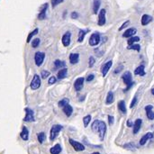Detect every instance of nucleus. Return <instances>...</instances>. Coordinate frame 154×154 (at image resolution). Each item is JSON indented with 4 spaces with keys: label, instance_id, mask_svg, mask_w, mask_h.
<instances>
[{
    "label": "nucleus",
    "instance_id": "1",
    "mask_svg": "<svg viewBox=\"0 0 154 154\" xmlns=\"http://www.w3.org/2000/svg\"><path fill=\"white\" fill-rule=\"evenodd\" d=\"M122 79L124 82V84L127 86V88L124 89V91H127L128 89H130L132 88V86L134 85V82H133V79H132V74L131 72L129 71H126L123 74L122 76Z\"/></svg>",
    "mask_w": 154,
    "mask_h": 154
},
{
    "label": "nucleus",
    "instance_id": "2",
    "mask_svg": "<svg viewBox=\"0 0 154 154\" xmlns=\"http://www.w3.org/2000/svg\"><path fill=\"white\" fill-rule=\"evenodd\" d=\"M61 129H62V126L60 125V124H56V125L53 126V128H51V130H50V141H53V140L56 139V137L59 135Z\"/></svg>",
    "mask_w": 154,
    "mask_h": 154
},
{
    "label": "nucleus",
    "instance_id": "3",
    "mask_svg": "<svg viewBox=\"0 0 154 154\" xmlns=\"http://www.w3.org/2000/svg\"><path fill=\"white\" fill-rule=\"evenodd\" d=\"M98 134H99V138L101 141L104 140L105 138V135H106V133H107V125L106 123L103 122V121H100L99 122V126H98V131H97Z\"/></svg>",
    "mask_w": 154,
    "mask_h": 154
},
{
    "label": "nucleus",
    "instance_id": "4",
    "mask_svg": "<svg viewBox=\"0 0 154 154\" xmlns=\"http://www.w3.org/2000/svg\"><path fill=\"white\" fill-rule=\"evenodd\" d=\"M44 58H45V53H42V51H37L35 53V56H34V61H35V64L39 67L42 64L43 61H44Z\"/></svg>",
    "mask_w": 154,
    "mask_h": 154
},
{
    "label": "nucleus",
    "instance_id": "5",
    "mask_svg": "<svg viewBox=\"0 0 154 154\" xmlns=\"http://www.w3.org/2000/svg\"><path fill=\"white\" fill-rule=\"evenodd\" d=\"M31 88L35 90V89H38L40 87H41V78L38 76V75H34V79L31 82V85H30Z\"/></svg>",
    "mask_w": 154,
    "mask_h": 154
},
{
    "label": "nucleus",
    "instance_id": "6",
    "mask_svg": "<svg viewBox=\"0 0 154 154\" xmlns=\"http://www.w3.org/2000/svg\"><path fill=\"white\" fill-rule=\"evenodd\" d=\"M69 143L72 145V147L74 148V150L76 151H82V150H85V146L83 144H81L80 142H76L72 139H69Z\"/></svg>",
    "mask_w": 154,
    "mask_h": 154
},
{
    "label": "nucleus",
    "instance_id": "7",
    "mask_svg": "<svg viewBox=\"0 0 154 154\" xmlns=\"http://www.w3.org/2000/svg\"><path fill=\"white\" fill-rule=\"evenodd\" d=\"M99 42H100V35L97 33L93 34L89 38V45L90 46H96L99 43Z\"/></svg>",
    "mask_w": 154,
    "mask_h": 154
},
{
    "label": "nucleus",
    "instance_id": "8",
    "mask_svg": "<svg viewBox=\"0 0 154 154\" xmlns=\"http://www.w3.org/2000/svg\"><path fill=\"white\" fill-rule=\"evenodd\" d=\"M98 25L103 26L106 23V9H101L98 15Z\"/></svg>",
    "mask_w": 154,
    "mask_h": 154
},
{
    "label": "nucleus",
    "instance_id": "9",
    "mask_svg": "<svg viewBox=\"0 0 154 154\" xmlns=\"http://www.w3.org/2000/svg\"><path fill=\"white\" fill-rule=\"evenodd\" d=\"M25 112H26V115H25L23 121L24 122H34V111L30 108H25Z\"/></svg>",
    "mask_w": 154,
    "mask_h": 154
},
{
    "label": "nucleus",
    "instance_id": "10",
    "mask_svg": "<svg viewBox=\"0 0 154 154\" xmlns=\"http://www.w3.org/2000/svg\"><path fill=\"white\" fill-rule=\"evenodd\" d=\"M84 81L85 79L84 78H79L77 79L74 82V88L77 91H80L83 88V85H84Z\"/></svg>",
    "mask_w": 154,
    "mask_h": 154
},
{
    "label": "nucleus",
    "instance_id": "11",
    "mask_svg": "<svg viewBox=\"0 0 154 154\" xmlns=\"http://www.w3.org/2000/svg\"><path fill=\"white\" fill-rule=\"evenodd\" d=\"M70 40H71V34L69 32H67L65 33V34H63L62 36V44L65 46V47H68L69 44H70Z\"/></svg>",
    "mask_w": 154,
    "mask_h": 154
},
{
    "label": "nucleus",
    "instance_id": "12",
    "mask_svg": "<svg viewBox=\"0 0 154 154\" xmlns=\"http://www.w3.org/2000/svg\"><path fill=\"white\" fill-rule=\"evenodd\" d=\"M48 9V4H44L42 8H41V12L38 15V19L39 20H43L46 18V11Z\"/></svg>",
    "mask_w": 154,
    "mask_h": 154
},
{
    "label": "nucleus",
    "instance_id": "13",
    "mask_svg": "<svg viewBox=\"0 0 154 154\" xmlns=\"http://www.w3.org/2000/svg\"><path fill=\"white\" fill-rule=\"evenodd\" d=\"M153 109V107L149 105V106H146L145 107V111H146V115H147V117L148 119L150 120H153L154 119V112L152 111Z\"/></svg>",
    "mask_w": 154,
    "mask_h": 154
},
{
    "label": "nucleus",
    "instance_id": "14",
    "mask_svg": "<svg viewBox=\"0 0 154 154\" xmlns=\"http://www.w3.org/2000/svg\"><path fill=\"white\" fill-rule=\"evenodd\" d=\"M136 29L135 28H129V29H127L124 33H123V36L124 37V38H130V37H133L135 34H136Z\"/></svg>",
    "mask_w": 154,
    "mask_h": 154
},
{
    "label": "nucleus",
    "instance_id": "15",
    "mask_svg": "<svg viewBox=\"0 0 154 154\" xmlns=\"http://www.w3.org/2000/svg\"><path fill=\"white\" fill-rule=\"evenodd\" d=\"M112 64H113V61H107L104 66L102 67V73H103V76H106L107 74V72L109 71V69H110V68L112 67Z\"/></svg>",
    "mask_w": 154,
    "mask_h": 154
},
{
    "label": "nucleus",
    "instance_id": "16",
    "mask_svg": "<svg viewBox=\"0 0 154 154\" xmlns=\"http://www.w3.org/2000/svg\"><path fill=\"white\" fill-rule=\"evenodd\" d=\"M142 119H137V120L134 122V134H136L140 131L141 126H142Z\"/></svg>",
    "mask_w": 154,
    "mask_h": 154
},
{
    "label": "nucleus",
    "instance_id": "17",
    "mask_svg": "<svg viewBox=\"0 0 154 154\" xmlns=\"http://www.w3.org/2000/svg\"><path fill=\"white\" fill-rule=\"evenodd\" d=\"M80 61V54L79 53H71L69 55V61L71 64H76L78 63Z\"/></svg>",
    "mask_w": 154,
    "mask_h": 154
},
{
    "label": "nucleus",
    "instance_id": "18",
    "mask_svg": "<svg viewBox=\"0 0 154 154\" xmlns=\"http://www.w3.org/2000/svg\"><path fill=\"white\" fill-rule=\"evenodd\" d=\"M153 137V134H151V133H148V134H146L145 135H143L142 137V139H141V141H140V144L141 145H144L150 139H151Z\"/></svg>",
    "mask_w": 154,
    "mask_h": 154
},
{
    "label": "nucleus",
    "instance_id": "19",
    "mask_svg": "<svg viewBox=\"0 0 154 154\" xmlns=\"http://www.w3.org/2000/svg\"><path fill=\"white\" fill-rule=\"evenodd\" d=\"M20 136H21V138L23 141H27L28 140V138H29V132H28L27 128L25 126L23 127V130H22V133H21Z\"/></svg>",
    "mask_w": 154,
    "mask_h": 154
},
{
    "label": "nucleus",
    "instance_id": "20",
    "mask_svg": "<svg viewBox=\"0 0 154 154\" xmlns=\"http://www.w3.org/2000/svg\"><path fill=\"white\" fill-rule=\"evenodd\" d=\"M152 21V17L149 15H143L142 17V25H147L148 23H150Z\"/></svg>",
    "mask_w": 154,
    "mask_h": 154
},
{
    "label": "nucleus",
    "instance_id": "21",
    "mask_svg": "<svg viewBox=\"0 0 154 154\" xmlns=\"http://www.w3.org/2000/svg\"><path fill=\"white\" fill-rule=\"evenodd\" d=\"M101 6V0H93V13L97 14Z\"/></svg>",
    "mask_w": 154,
    "mask_h": 154
},
{
    "label": "nucleus",
    "instance_id": "22",
    "mask_svg": "<svg viewBox=\"0 0 154 154\" xmlns=\"http://www.w3.org/2000/svg\"><path fill=\"white\" fill-rule=\"evenodd\" d=\"M61 145L60 144H56V145H54L53 148H50V153L51 154H60L61 152Z\"/></svg>",
    "mask_w": 154,
    "mask_h": 154
},
{
    "label": "nucleus",
    "instance_id": "23",
    "mask_svg": "<svg viewBox=\"0 0 154 154\" xmlns=\"http://www.w3.org/2000/svg\"><path fill=\"white\" fill-rule=\"evenodd\" d=\"M115 100V96H114V93L112 91H109L107 96V100H106V104L107 105H111L112 103L114 102Z\"/></svg>",
    "mask_w": 154,
    "mask_h": 154
},
{
    "label": "nucleus",
    "instance_id": "24",
    "mask_svg": "<svg viewBox=\"0 0 154 154\" xmlns=\"http://www.w3.org/2000/svg\"><path fill=\"white\" fill-rule=\"evenodd\" d=\"M67 74H68V69H67L66 68H64V69H61L58 72L57 77H58V79L62 80V79H65V78H66Z\"/></svg>",
    "mask_w": 154,
    "mask_h": 154
},
{
    "label": "nucleus",
    "instance_id": "25",
    "mask_svg": "<svg viewBox=\"0 0 154 154\" xmlns=\"http://www.w3.org/2000/svg\"><path fill=\"white\" fill-rule=\"evenodd\" d=\"M63 112L65 113L67 116H70L73 113V108L70 105H67L63 107Z\"/></svg>",
    "mask_w": 154,
    "mask_h": 154
},
{
    "label": "nucleus",
    "instance_id": "26",
    "mask_svg": "<svg viewBox=\"0 0 154 154\" xmlns=\"http://www.w3.org/2000/svg\"><path fill=\"white\" fill-rule=\"evenodd\" d=\"M118 108H119L121 113L126 114V107H125V103L123 100H121L118 102Z\"/></svg>",
    "mask_w": 154,
    "mask_h": 154
},
{
    "label": "nucleus",
    "instance_id": "27",
    "mask_svg": "<svg viewBox=\"0 0 154 154\" xmlns=\"http://www.w3.org/2000/svg\"><path fill=\"white\" fill-rule=\"evenodd\" d=\"M134 74L135 75H140V76H144L145 75V71H144V66L141 65L138 68H136V69L134 70Z\"/></svg>",
    "mask_w": 154,
    "mask_h": 154
},
{
    "label": "nucleus",
    "instance_id": "28",
    "mask_svg": "<svg viewBox=\"0 0 154 154\" xmlns=\"http://www.w3.org/2000/svg\"><path fill=\"white\" fill-rule=\"evenodd\" d=\"M54 66H55L56 69H60V68L63 69V68L66 66V63H65L64 61H60V60H56V61H54Z\"/></svg>",
    "mask_w": 154,
    "mask_h": 154
},
{
    "label": "nucleus",
    "instance_id": "29",
    "mask_svg": "<svg viewBox=\"0 0 154 154\" xmlns=\"http://www.w3.org/2000/svg\"><path fill=\"white\" fill-rule=\"evenodd\" d=\"M140 41V38L138 36H133V37H130L128 39V45H132V44H134L135 42H139Z\"/></svg>",
    "mask_w": 154,
    "mask_h": 154
},
{
    "label": "nucleus",
    "instance_id": "30",
    "mask_svg": "<svg viewBox=\"0 0 154 154\" xmlns=\"http://www.w3.org/2000/svg\"><path fill=\"white\" fill-rule=\"evenodd\" d=\"M86 34H87V32H85V31H83V30H80V33H79V38H78V42H83Z\"/></svg>",
    "mask_w": 154,
    "mask_h": 154
},
{
    "label": "nucleus",
    "instance_id": "31",
    "mask_svg": "<svg viewBox=\"0 0 154 154\" xmlns=\"http://www.w3.org/2000/svg\"><path fill=\"white\" fill-rule=\"evenodd\" d=\"M127 49L128 50H136V51H140L141 50V46L139 45V44H132V45H129L127 47Z\"/></svg>",
    "mask_w": 154,
    "mask_h": 154
},
{
    "label": "nucleus",
    "instance_id": "32",
    "mask_svg": "<svg viewBox=\"0 0 154 154\" xmlns=\"http://www.w3.org/2000/svg\"><path fill=\"white\" fill-rule=\"evenodd\" d=\"M99 122H100V121H98V120L94 121V123H92V126H91V128H92V131H94V132H97V131H98Z\"/></svg>",
    "mask_w": 154,
    "mask_h": 154
},
{
    "label": "nucleus",
    "instance_id": "33",
    "mask_svg": "<svg viewBox=\"0 0 154 154\" xmlns=\"http://www.w3.org/2000/svg\"><path fill=\"white\" fill-rule=\"evenodd\" d=\"M67 105H69V99L68 98H63L59 102V107H64Z\"/></svg>",
    "mask_w": 154,
    "mask_h": 154
},
{
    "label": "nucleus",
    "instance_id": "34",
    "mask_svg": "<svg viewBox=\"0 0 154 154\" xmlns=\"http://www.w3.org/2000/svg\"><path fill=\"white\" fill-rule=\"evenodd\" d=\"M37 137H38V141H39L40 143H42V142L45 141V138H46L44 133H40V134H38Z\"/></svg>",
    "mask_w": 154,
    "mask_h": 154
},
{
    "label": "nucleus",
    "instance_id": "35",
    "mask_svg": "<svg viewBox=\"0 0 154 154\" xmlns=\"http://www.w3.org/2000/svg\"><path fill=\"white\" fill-rule=\"evenodd\" d=\"M38 31H39V30L36 28V29H35V30H34L32 33H30V34H29V35H28V37H27V42H31V39H32V38H33V37L35 35V34H38Z\"/></svg>",
    "mask_w": 154,
    "mask_h": 154
},
{
    "label": "nucleus",
    "instance_id": "36",
    "mask_svg": "<svg viewBox=\"0 0 154 154\" xmlns=\"http://www.w3.org/2000/svg\"><path fill=\"white\" fill-rule=\"evenodd\" d=\"M91 121V116L90 115H87L83 118V123H84V126L87 127L89 123V122Z\"/></svg>",
    "mask_w": 154,
    "mask_h": 154
},
{
    "label": "nucleus",
    "instance_id": "37",
    "mask_svg": "<svg viewBox=\"0 0 154 154\" xmlns=\"http://www.w3.org/2000/svg\"><path fill=\"white\" fill-rule=\"evenodd\" d=\"M50 72L49 71H47V70H42V72H41V77H42V79H43V80H45L46 78H48V77L50 76Z\"/></svg>",
    "mask_w": 154,
    "mask_h": 154
},
{
    "label": "nucleus",
    "instance_id": "38",
    "mask_svg": "<svg viewBox=\"0 0 154 154\" xmlns=\"http://www.w3.org/2000/svg\"><path fill=\"white\" fill-rule=\"evenodd\" d=\"M63 1L64 0H51V6H53V7H55L56 6L61 4Z\"/></svg>",
    "mask_w": 154,
    "mask_h": 154
},
{
    "label": "nucleus",
    "instance_id": "39",
    "mask_svg": "<svg viewBox=\"0 0 154 154\" xmlns=\"http://www.w3.org/2000/svg\"><path fill=\"white\" fill-rule=\"evenodd\" d=\"M39 44H40V39H38V38L34 39V40L32 42V46H33L34 48L38 47V46H39Z\"/></svg>",
    "mask_w": 154,
    "mask_h": 154
},
{
    "label": "nucleus",
    "instance_id": "40",
    "mask_svg": "<svg viewBox=\"0 0 154 154\" xmlns=\"http://www.w3.org/2000/svg\"><path fill=\"white\" fill-rule=\"evenodd\" d=\"M95 58L94 57H89V61H88V67L89 68H92L93 66H94V64H95Z\"/></svg>",
    "mask_w": 154,
    "mask_h": 154
},
{
    "label": "nucleus",
    "instance_id": "41",
    "mask_svg": "<svg viewBox=\"0 0 154 154\" xmlns=\"http://www.w3.org/2000/svg\"><path fill=\"white\" fill-rule=\"evenodd\" d=\"M56 82V77H50V78L49 79V81H48V83H49V85H53V84H54Z\"/></svg>",
    "mask_w": 154,
    "mask_h": 154
},
{
    "label": "nucleus",
    "instance_id": "42",
    "mask_svg": "<svg viewBox=\"0 0 154 154\" xmlns=\"http://www.w3.org/2000/svg\"><path fill=\"white\" fill-rule=\"evenodd\" d=\"M136 103H137V96H135L134 97V99H133L132 103H131V105H130V107H131V108H134V106L136 105Z\"/></svg>",
    "mask_w": 154,
    "mask_h": 154
},
{
    "label": "nucleus",
    "instance_id": "43",
    "mask_svg": "<svg viewBox=\"0 0 154 154\" xmlns=\"http://www.w3.org/2000/svg\"><path fill=\"white\" fill-rule=\"evenodd\" d=\"M124 148L129 149V150H134V149L135 148V146H134V143H128V144H125V145H124Z\"/></svg>",
    "mask_w": 154,
    "mask_h": 154
},
{
    "label": "nucleus",
    "instance_id": "44",
    "mask_svg": "<svg viewBox=\"0 0 154 154\" xmlns=\"http://www.w3.org/2000/svg\"><path fill=\"white\" fill-rule=\"evenodd\" d=\"M94 78H95V75H94V74H90V75H88V76L87 77L86 80H87L88 82H90L91 80H94Z\"/></svg>",
    "mask_w": 154,
    "mask_h": 154
},
{
    "label": "nucleus",
    "instance_id": "45",
    "mask_svg": "<svg viewBox=\"0 0 154 154\" xmlns=\"http://www.w3.org/2000/svg\"><path fill=\"white\" fill-rule=\"evenodd\" d=\"M123 69V65H119V66L115 69V74H118L119 72H121V70H122Z\"/></svg>",
    "mask_w": 154,
    "mask_h": 154
},
{
    "label": "nucleus",
    "instance_id": "46",
    "mask_svg": "<svg viewBox=\"0 0 154 154\" xmlns=\"http://www.w3.org/2000/svg\"><path fill=\"white\" fill-rule=\"evenodd\" d=\"M129 23H130V21H126V22H125V23H123V24L122 25V26H121V27L119 28V31H122L123 29H124V28H125V27L127 26V25L129 24Z\"/></svg>",
    "mask_w": 154,
    "mask_h": 154
},
{
    "label": "nucleus",
    "instance_id": "47",
    "mask_svg": "<svg viewBox=\"0 0 154 154\" xmlns=\"http://www.w3.org/2000/svg\"><path fill=\"white\" fill-rule=\"evenodd\" d=\"M114 121H115L114 117H113V116H111V115H108V123H109V124H110V125L114 123Z\"/></svg>",
    "mask_w": 154,
    "mask_h": 154
},
{
    "label": "nucleus",
    "instance_id": "48",
    "mask_svg": "<svg viewBox=\"0 0 154 154\" xmlns=\"http://www.w3.org/2000/svg\"><path fill=\"white\" fill-rule=\"evenodd\" d=\"M78 17H79V14L77 13V12H73V13L71 14V18L76 19V18H78Z\"/></svg>",
    "mask_w": 154,
    "mask_h": 154
},
{
    "label": "nucleus",
    "instance_id": "49",
    "mask_svg": "<svg viewBox=\"0 0 154 154\" xmlns=\"http://www.w3.org/2000/svg\"><path fill=\"white\" fill-rule=\"evenodd\" d=\"M127 126H129V127L133 126V123H132L130 120H128V121H127Z\"/></svg>",
    "mask_w": 154,
    "mask_h": 154
},
{
    "label": "nucleus",
    "instance_id": "50",
    "mask_svg": "<svg viewBox=\"0 0 154 154\" xmlns=\"http://www.w3.org/2000/svg\"><path fill=\"white\" fill-rule=\"evenodd\" d=\"M151 93H152V95L154 96V88H152V89H151Z\"/></svg>",
    "mask_w": 154,
    "mask_h": 154
},
{
    "label": "nucleus",
    "instance_id": "51",
    "mask_svg": "<svg viewBox=\"0 0 154 154\" xmlns=\"http://www.w3.org/2000/svg\"><path fill=\"white\" fill-rule=\"evenodd\" d=\"M92 154H100L99 152H94V153H92Z\"/></svg>",
    "mask_w": 154,
    "mask_h": 154
}]
</instances>
